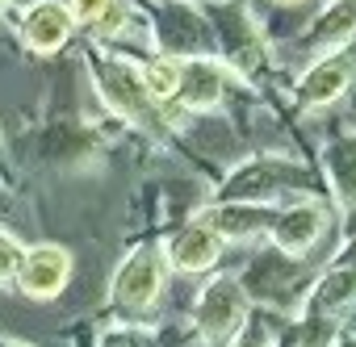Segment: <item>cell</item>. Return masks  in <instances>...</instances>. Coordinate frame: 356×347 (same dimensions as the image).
I'll return each mask as SVG.
<instances>
[{
    "instance_id": "18",
    "label": "cell",
    "mask_w": 356,
    "mask_h": 347,
    "mask_svg": "<svg viewBox=\"0 0 356 347\" xmlns=\"http://www.w3.org/2000/svg\"><path fill=\"white\" fill-rule=\"evenodd\" d=\"M323 171H327V185L339 201V210L348 218H356V138L339 134L323 146Z\"/></svg>"
},
{
    "instance_id": "7",
    "label": "cell",
    "mask_w": 356,
    "mask_h": 347,
    "mask_svg": "<svg viewBox=\"0 0 356 347\" xmlns=\"http://www.w3.org/2000/svg\"><path fill=\"white\" fill-rule=\"evenodd\" d=\"M168 260H163V247L159 243H143V247H134L122 264H118V272H113V280H109V301L118 305V310H130V314H143V310H151L159 297H163V285H168Z\"/></svg>"
},
{
    "instance_id": "6",
    "label": "cell",
    "mask_w": 356,
    "mask_h": 347,
    "mask_svg": "<svg viewBox=\"0 0 356 347\" xmlns=\"http://www.w3.org/2000/svg\"><path fill=\"white\" fill-rule=\"evenodd\" d=\"M248 314H252V301H248L239 276L222 272L197 293V301H193V330H197V339L206 347H222V343L235 339V330L248 322Z\"/></svg>"
},
{
    "instance_id": "8",
    "label": "cell",
    "mask_w": 356,
    "mask_h": 347,
    "mask_svg": "<svg viewBox=\"0 0 356 347\" xmlns=\"http://www.w3.org/2000/svg\"><path fill=\"white\" fill-rule=\"evenodd\" d=\"M277 214H281V205H268V201H210L189 222L214 230L222 243H243V239H264L273 230Z\"/></svg>"
},
{
    "instance_id": "20",
    "label": "cell",
    "mask_w": 356,
    "mask_h": 347,
    "mask_svg": "<svg viewBox=\"0 0 356 347\" xmlns=\"http://www.w3.org/2000/svg\"><path fill=\"white\" fill-rule=\"evenodd\" d=\"M227 347H277V326L268 322V314H248V322L235 330V339Z\"/></svg>"
},
{
    "instance_id": "19",
    "label": "cell",
    "mask_w": 356,
    "mask_h": 347,
    "mask_svg": "<svg viewBox=\"0 0 356 347\" xmlns=\"http://www.w3.org/2000/svg\"><path fill=\"white\" fill-rule=\"evenodd\" d=\"M138 71H143V84L147 92L172 109L176 101V84H181V63L176 59H163V55H151V59H138Z\"/></svg>"
},
{
    "instance_id": "26",
    "label": "cell",
    "mask_w": 356,
    "mask_h": 347,
    "mask_svg": "<svg viewBox=\"0 0 356 347\" xmlns=\"http://www.w3.org/2000/svg\"><path fill=\"white\" fill-rule=\"evenodd\" d=\"M0 185H9V171H5V142H0Z\"/></svg>"
},
{
    "instance_id": "24",
    "label": "cell",
    "mask_w": 356,
    "mask_h": 347,
    "mask_svg": "<svg viewBox=\"0 0 356 347\" xmlns=\"http://www.w3.org/2000/svg\"><path fill=\"white\" fill-rule=\"evenodd\" d=\"M331 268H356V235H352L335 255H331Z\"/></svg>"
},
{
    "instance_id": "5",
    "label": "cell",
    "mask_w": 356,
    "mask_h": 347,
    "mask_svg": "<svg viewBox=\"0 0 356 347\" xmlns=\"http://www.w3.org/2000/svg\"><path fill=\"white\" fill-rule=\"evenodd\" d=\"M239 285L248 293V301H256L260 310H273V314H285L306 301L310 285H314V272L306 268V260H293V255H281L277 247L273 251H260L243 272H239Z\"/></svg>"
},
{
    "instance_id": "9",
    "label": "cell",
    "mask_w": 356,
    "mask_h": 347,
    "mask_svg": "<svg viewBox=\"0 0 356 347\" xmlns=\"http://www.w3.org/2000/svg\"><path fill=\"white\" fill-rule=\"evenodd\" d=\"M356 84V55L352 51H331L318 55L293 84V105L298 109H327L335 105L348 88Z\"/></svg>"
},
{
    "instance_id": "27",
    "label": "cell",
    "mask_w": 356,
    "mask_h": 347,
    "mask_svg": "<svg viewBox=\"0 0 356 347\" xmlns=\"http://www.w3.org/2000/svg\"><path fill=\"white\" fill-rule=\"evenodd\" d=\"M0 347H30V343H17V339H5V335H0Z\"/></svg>"
},
{
    "instance_id": "3",
    "label": "cell",
    "mask_w": 356,
    "mask_h": 347,
    "mask_svg": "<svg viewBox=\"0 0 356 347\" xmlns=\"http://www.w3.org/2000/svg\"><path fill=\"white\" fill-rule=\"evenodd\" d=\"M147 5V30H151V55L163 59H218L214 55V30L197 0H143Z\"/></svg>"
},
{
    "instance_id": "25",
    "label": "cell",
    "mask_w": 356,
    "mask_h": 347,
    "mask_svg": "<svg viewBox=\"0 0 356 347\" xmlns=\"http://www.w3.org/2000/svg\"><path fill=\"white\" fill-rule=\"evenodd\" d=\"M331 347H356V335H352V330H339V335H335V343H331Z\"/></svg>"
},
{
    "instance_id": "23",
    "label": "cell",
    "mask_w": 356,
    "mask_h": 347,
    "mask_svg": "<svg viewBox=\"0 0 356 347\" xmlns=\"http://www.w3.org/2000/svg\"><path fill=\"white\" fill-rule=\"evenodd\" d=\"M63 5L72 9V17H76V26H84V30H92L113 5H118V0H63Z\"/></svg>"
},
{
    "instance_id": "21",
    "label": "cell",
    "mask_w": 356,
    "mask_h": 347,
    "mask_svg": "<svg viewBox=\"0 0 356 347\" xmlns=\"http://www.w3.org/2000/svg\"><path fill=\"white\" fill-rule=\"evenodd\" d=\"M97 347H159L147 326H105L97 330Z\"/></svg>"
},
{
    "instance_id": "10",
    "label": "cell",
    "mask_w": 356,
    "mask_h": 347,
    "mask_svg": "<svg viewBox=\"0 0 356 347\" xmlns=\"http://www.w3.org/2000/svg\"><path fill=\"white\" fill-rule=\"evenodd\" d=\"M17 34H22V46L38 59L47 55H59L72 34H76V17L63 0H30V5L17 13Z\"/></svg>"
},
{
    "instance_id": "2",
    "label": "cell",
    "mask_w": 356,
    "mask_h": 347,
    "mask_svg": "<svg viewBox=\"0 0 356 347\" xmlns=\"http://www.w3.org/2000/svg\"><path fill=\"white\" fill-rule=\"evenodd\" d=\"M214 30V55L222 59V67L243 80V84H260L268 76V46L264 34L252 17V9L243 0H214V5H202Z\"/></svg>"
},
{
    "instance_id": "13",
    "label": "cell",
    "mask_w": 356,
    "mask_h": 347,
    "mask_svg": "<svg viewBox=\"0 0 356 347\" xmlns=\"http://www.w3.org/2000/svg\"><path fill=\"white\" fill-rule=\"evenodd\" d=\"M231 92V71L222 59H185L181 63V84H176V113H214Z\"/></svg>"
},
{
    "instance_id": "16",
    "label": "cell",
    "mask_w": 356,
    "mask_h": 347,
    "mask_svg": "<svg viewBox=\"0 0 356 347\" xmlns=\"http://www.w3.org/2000/svg\"><path fill=\"white\" fill-rule=\"evenodd\" d=\"M222 247H227V243H222L214 230L189 222V226L176 230V235H168V243H163V260H168L172 272L197 276V272H210V268L222 260Z\"/></svg>"
},
{
    "instance_id": "11",
    "label": "cell",
    "mask_w": 356,
    "mask_h": 347,
    "mask_svg": "<svg viewBox=\"0 0 356 347\" xmlns=\"http://www.w3.org/2000/svg\"><path fill=\"white\" fill-rule=\"evenodd\" d=\"M72 280V251L59 247V243H34L26 247L22 264H17V293H26L30 301H51L67 289Z\"/></svg>"
},
{
    "instance_id": "14",
    "label": "cell",
    "mask_w": 356,
    "mask_h": 347,
    "mask_svg": "<svg viewBox=\"0 0 356 347\" xmlns=\"http://www.w3.org/2000/svg\"><path fill=\"white\" fill-rule=\"evenodd\" d=\"M356 314V268H327L314 276L306 301L298 305V326H314L318 318Z\"/></svg>"
},
{
    "instance_id": "1",
    "label": "cell",
    "mask_w": 356,
    "mask_h": 347,
    "mask_svg": "<svg viewBox=\"0 0 356 347\" xmlns=\"http://www.w3.org/2000/svg\"><path fill=\"white\" fill-rule=\"evenodd\" d=\"M84 67L92 71V80H97V92H101L105 109H109L113 117H122L126 126H134V130H143V134L163 138V134H168V126L181 117L176 109L159 105V101L147 92L143 71H138V59H130V55H113V51H105V46L97 42V46H88V51H84Z\"/></svg>"
},
{
    "instance_id": "28",
    "label": "cell",
    "mask_w": 356,
    "mask_h": 347,
    "mask_svg": "<svg viewBox=\"0 0 356 347\" xmlns=\"http://www.w3.org/2000/svg\"><path fill=\"white\" fill-rule=\"evenodd\" d=\"M9 5H13V0H0V9H9Z\"/></svg>"
},
{
    "instance_id": "12",
    "label": "cell",
    "mask_w": 356,
    "mask_h": 347,
    "mask_svg": "<svg viewBox=\"0 0 356 347\" xmlns=\"http://www.w3.org/2000/svg\"><path fill=\"white\" fill-rule=\"evenodd\" d=\"M327 226H331V218H327L323 201H314V197H298V201H285V205H281V214H277L268 239H273V247H277L281 255L306 260V251L327 235Z\"/></svg>"
},
{
    "instance_id": "29",
    "label": "cell",
    "mask_w": 356,
    "mask_h": 347,
    "mask_svg": "<svg viewBox=\"0 0 356 347\" xmlns=\"http://www.w3.org/2000/svg\"><path fill=\"white\" fill-rule=\"evenodd\" d=\"M197 5H214V0H197Z\"/></svg>"
},
{
    "instance_id": "22",
    "label": "cell",
    "mask_w": 356,
    "mask_h": 347,
    "mask_svg": "<svg viewBox=\"0 0 356 347\" xmlns=\"http://www.w3.org/2000/svg\"><path fill=\"white\" fill-rule=\"evenodd\" d=\"M22 255H26L22 239H17V235H9L5 226H0V289H5V285H13V276H17V264H22Z\"/></svg>"
},
{
    "instance_id": "15",
    "label": "cell",
    "mask_w": 356,
    "mask_h": 347,
    "mask_svg": "<svg viewBox=\"0 0 356 347\" xmlns=\"http://www.w3.org/2000/svg\"><path fill=\"white\" fill-rule=\"evenodd\" d=\"M105 146L97 126H80V121H51L38 134V159L51 167H80L88 159H97V151Z\"/></svg>"
},
{
    "instance_id": "4",
    "label": "cell",
    "mask_w": 356,
    "mask_h": 347,
    "mask_svg": "<svg viewBox=\"0 0 356 347\" xmlns=\"http://www.w3.org/2000/svg\"><path fill=\"white\" fill-rule=\"evenodd\" d=\"M314 185V176L289 155H248L231 167V176L218 180L214 201H268L277 205V197L306 193Z\"/></svg>"
},
{
    "instance_id": "30",
    "label": "cell",
    "mask_w": 356,
    "mask_h": 347,
    "mask_svg": "<svg viewBox=\"0 0 356 347\" xmlns=\"http://www.w3.org/2000/svg\"><path fill=\"white\" fill-rule=\"evenodd\" d=\"M285 5H298V0H285Z\"/></svg>"
},
{
    "instance_id": "17",
    "label": "cell",
    "mask_w": 356,
    "mask_h": 347,
    "mask_svg": "<svg viewBox=\"0 0 356 347\" xmlns=\"http://www.w3.org/2000/svg\"><path fill=\"white\" fill-rule=\"evenodd\" d=\"M352 38H356V0H331V5L310 22L302 42L314 55H331V51H348Z\"/></svg>"
}]
</instances>
